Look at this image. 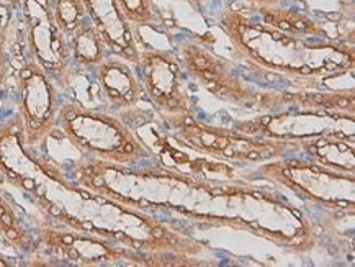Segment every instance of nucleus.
Wrapping results in <instances>:
<instances>
[{
  "label": "nucleus",
  "instance_id": "f257e3e1",
  "mask_svg": "<svg viewBox=\"0 0 355 267\" xmlns=\"http://www.w3.org/2000/svg\"><path fill=\"white\" fill-rule=\"evenodd\" d=\"M56 125L74 146L95 160L131 164L146 156L143 144L121 120L79 103L61 105Z\"/></svg>",
  "mask_w": 355,
  "mask_h": 267
},
{
  "label": "nucleus",
  "instance_id": "f03ea898",
  "mask_svg": "<svg viewBox=\"0 0 355 267\" xmlns=\"http://www.w3.org/2000/svg\"><path fill=\"white\" fill-rule=\"evenodd\" d=\"M21 20L28 53L54 79L64 85L72 71L67 36L59 30L53 17L51 0H20Z\"/></svg>",
  "mask_w": 355,
  "mask_h": 267
},
{
  "label": "nucleus",
  "instance_id": "7ed1b4c3",
  "mask_svg": "<svg viewBox=\"0 0 355 267\" xmlns=\"http://www.w3.org/2000/svg\"><path fill=\"white\" fill-rule=\"evenodd\" d=\"M17 85L20 94L18 110L24 143L35 146L56 126L61 108L56 83L33 58L28 56L18 71Z\"/></svg>",
  "mask_w": 355,
  "mask_h": 267
},
{
  "label": "nucleus",
  "instance_id": "20e7f679",
  "mask_svg": "<svg viewBox=\"0 0 355 267\" xmlns=\"http://www.w3.org/2000/svg\"><path fill=\"white\" fill-rule=\"evenodd\" d=\"M141 84L154 107L169 120L192 125V107L182 83L180 64L169 51H139Z\"/></svg>",
  "mask_w": 355,
  "mask_h": 267
},
{
  "label": "nucleus",
  "instance_id": "39448f33",
  "mask_svg": "<svg viewBox=\"0 0 355 267\" xmlns=\"http://www.w3.org/2000/svg\"><path fill=\"white\" fill-rule=\"evenodd\" d=\"M182 61L190 74L198 79L210 92L231 101H245L248 92L231 71L230 64L202 44L185 43L180 46Z\"/></svg>",
  "mask_w": 355,
  "mask_h": 267
},
{
  "label": "nucleus",
  "instance_id": "423d86ee",
  "mask_svg": "<svg viewBox=\"0 0 355 267\" xmlns=\"http://www.w3.org/2000/svg\"><path fill=\"white\" fill-rule=\"evenodd\" d=\"M128 61V60H126ZM121 58H105L95 67L97 84L107 101L116 108H131L141 101L144 89L128 62Z\"/></svg>",
  "mask_w": 355,
  "mask_h": 267
},
{
  "label": "nucleus",
  "instance_id": "0eeeda50",
  "mask_svg": "<svg viewBox=\"0 0 355 267\" xmlns=\"http://www.w3.org/2000/svg\"><path fill=\"white\" fill-rule=\"evenodd\" d=\"M43 238L49 250L56 251L62 259L74 264H98L118 257L113 248L107 246V243L100 241L94 234L46 232Z\"/></svg>",
  "mask_w": 355,
  "mask_h": 267
},
{
  "label": "nucleus",
  "instance_id": "6e6552de",
  "mask_svg": "<svg viewBox=\"0 0 355 267\" xmlns=\"http://www.w3.org/2000/svg\"><path fill=\"white\" fill-rule=\"evenodd\" d=\"M67 43L72 62L82 67H97L112 49L105 33L94 24L92 18L67 36Z\"/></svg>",
  "mask_w": 355,
  "mask_h": 267
},
{
  "label": "nucleus",
  "instance_id": "1a4fd4ad",
  "mask_svg": "<svg viewBox=\"0 0 355 267\" xmlns=\"http://www.w3.org/2000/svg\"><path fill=\"white\" fill-rule=\"evenodd\" d=\"M257 12L261 13L263 24L279 31H284V33L300 36V38L324 36L322 25L313 20L311 17H308L306 13L288 10V8H284L282 6L257 7Z\"/></svg>",
  "mask_w": 355,
  "mask_h": 267
},
{
  "label": "nucleus",
  "instance_id": "9d476101",
  "mask_svg": "<svg viewBox=\"0 0 355 267\" xmlns=\"http://www.w3.org/2000/svg\"><path fill=\"white\" fill-rule=\"evenodd\" d=\"M51 7L54 21L66 36L74 33L80 25L87 21V18H90L84 0H54Z\"/></svg>",
  "mask_w": 355,
  "mask_h": 267
},
{
  "label": "nucleus",
  "instance_id": "9b49d317",
  "mask_svg": "<svg viewBox=\"0 0 355 267\" xmlns=\"http://www.w3.org/2000/svg\"><path fill=\"white\" fill-rule=\"evenodd\" d=\"M113 2L128 25L146 26L154 21L153 0H113Z\"/></svg>",
  "mask_w": 355,
  "mask_h": 267
},
{
  "label": "nucleus",
  "instance_id": "f8f14e48",
  "mask_svg": "<svg viewBox=\"0 0 355 267\" xmlns=\"http://www.w3.org/2000/svg\"><path fill=\"white\" fill-rule=\"evenodd\" d=\"M0 232H3L6 236L17 243H20V239L24 238V232H21L20 225H18L15 214H13L10 205L2 197H0Z\"/></svg>",
  "mask_w": 355,
  "mask_h": 267
},
{
  "label": "nucleus",
  "instance_id": "ddd939ff",
  "mask_svg": "<svg viewBox=\"0 0 355 267\" xmlns=\"http://www.w3.org/2000/svg\"><path fill=\"white\" fill-rule=\"evenodd\" d=\"M243 2L249 3L254 8L257 7H267V6H284L286 0H243Z\"/></svg>",
  "mask_w": 355,
  "mask_h": 267
},
{
  "label": "nucleus",
  "instance_id": "4468645a",
  "mask_svg": "<svg viewBox=\"0 0 355 267\" xmlns=\"http://www.w3.org/2000/svg\"><path fill=\"white\" fill-rule=\"evenodd\" d=\"M3 3H8V6H12V7H18L20 0H3Z\"/></svg>",
  "mask_w": 355,
  "mask_h": 267
},
{
  "label": "nucleus",
  "instance_id": "2eb2a0df",
  "mask_svg": "<svg viewBox=\"0 0 355 267\" xmlns=\"http://www.w3.org/2000/svg\"><path fill=\"white\" fill-rule=\"evenodd\" d=\"M189 2H192V3H193V6H200V3L207 2V0H189Z\"/></svg>",
  "mask_w": 355,
  "mask_h": 267
},
{
  "label": "nucleus",
  "instance_id": "dca6fc26",
  "mask_svg": "<svg viewBox=\"0 0 355 267\" xmlns=\"http://www.w3.org/2000/svg\"><path fill=\"white\" fill-rule=\"evenodd\" d=\"M0 266H8V262H7L6 259H3L2 256H0Z\"/></svg>",
  "mask_w": 355,
  "mask_h": 267
}]
</instances>
